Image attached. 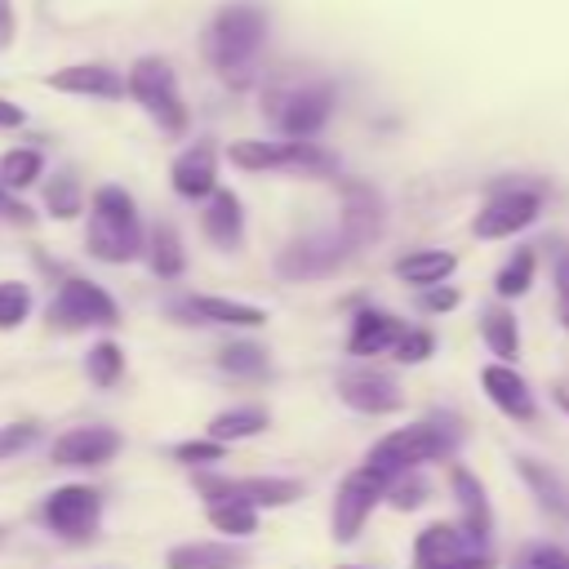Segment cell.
I'll return each instance as SVG.
<instances>
[{"label":"cell","instance_id":"1","mask_svg":"<svg viewBox=\"0 0 569 569\" xmlns=\"http://www.w3.org/2000/svg\"><path fill=\"white\" fill-rule=\"evenodd\" d=\"M462 436H467V427L458 413H427V418H413L405 427L382 431L365 449V467H373L387 480L405 476V471H427L431 462H453Z\"/></svg>","mask_w":569,"mask_h":569},{"label":"cell","instance_id":"2","mask_svg":"<svg viewBox=\"0 0 569 569\" xmlns=\"http://www.w3.org/2000/svg\"><path fill=\"white\" fill-rule=\"evenodd\" d=\"M84 253L107 267H129L142 258L147 227L138 213V200L120 182H102L84 204Z\"/></svg>","mask_w":569,"mask_h":569},{"label":"cell","instance_id":"3","mask_svg":"<svg viewBox=\"0 0 569 569\" xmlns=\"http://www.w3.org/2000/svg\"><path fill=\"white\" fill-rule=\"evenodd\" d=\"M262 44H267V13L258 4H249V0L222 4L209 18V27H204V58H209V67L227 84H236V89L253 80Z\"/></svg>","mask_w":569,"mask_h":569},{"label":"cell","instance_id":"4","mask_svg":"<svg viewBox=\"0 0 569 569\" xmlns=\"http://www.w3.org/2000/svg\"><path fill=\"white\" fill-rule=\"evenodd\" d=\"M227 160L244 173H298V178H333L338 156L316 138H236Z\"/></svg>","mask_w":569,"mask_h":569},{"label":"cell","instance_id":"5","mask_svg":"<svg viewBox=\"0 0 569 569\" xmlns=\"http://www.w3.org/2000/svg\"><path fill=\"white\" fill-rule=\"evenodd\" d=\"M44 325L53 333H107L120 325V302L111 298L107 284L89 280V276H62L58 289L44 302Z\"/></svg>","mask_w":569,"mask_h":569},{"label":"cell","instance_id":"6","mask_svg":"<svg viewBox=\"0 0 569 569\" xmlns=\"http://www.w3.org/2000/svg\"><path fill=\"white\" fill-rule=\"evenodd\" d=\"M102 489H93L89 480H67V485H53L40 502H36V520L49 538L67 542V547H84L98 538L102 529Z\"/></svg>","mask_w":569,"mask_h":569},{"label":"cell","instance_id":"7","mask_svg":"<svg viewBox=\"0 0 569 569\" xmlns=\"http://www.w3.org/2000/svg\"><path fill=\"white\" fill-rule=\"evenodd\" d=\"M124 93H129V98H133V102L156 120V129H160V133H169V138L187 133L191 111H187V102H182L178 71H173V62H169V58H160V53L138 58V62L129 67V76H124Z\"/></svg>","mask_w":569,"mask_h":569},{"label":"cell","instance_id":"8","mask_svg":"<svg viewBox=\"0 0 569 569\" xmlns=\"http://www.w3.org/2000/svg\"><path fill=\"white\" fill-rule=\"evenodd\" d=\"M338 107V89L329 80H302V84H276L262 93V116L280 124L284 138H316Z\"/></svg>","mask_w":569,"mask_h":569},{"label":"cell","instance_id":"9","mask_svg":"<svg viewBox=\"0 0 569 569\" xmlns=\"http://www.w3.org/2000/svg\"><path fill=\"white\" fill-rule=\"evenodd\" d=\"M191 493L200 498V507L231 498L258 511H280V507H293L307 489L293 476H227L222 467H209V471H191Z\"/></svg>","mask_w":569,"mask_h":569},{"label":"cell","instance_id":"10","mask_svg":"<svg viewBox=\"0 0 569 569\" xmlns=\"http://www.w3.org/2000/svg\"><path fill=\"white\" fill-rule=\"evenodd\" d=\"M164 316L173 325H191V329H227V333H253L262 329L271 316L267 307L258 302H244V298H222V293H173L164 302Z\"/></svg>","mask_w":569,"mask_h":569},{"label":"cell","instance_id":"11","mask_svg":"<svg viewBox=\"0 0 569 569\" xmlns=\"http://www.w3.org/2000/svg\"><path fill=\"white\" fill-rule=\"evenodd\" d=\"M382 498H387V476H378L373 467H351L342 480H338V489H333V502H329V538L338 542V547H351L360 533H365V525L373 520V511L382 507Z\"/></svg>","mask_w":569,"mask_h":569},{"label":"cell","instance_id":"12","mask_svg":"<svg viewBox=\"0 0 569 569\" xmlns=\"http://www.w3.org/2000/svg\"><path fill=\"white\" fill-rule=\"evenodd\" d=\"M538 213H542V187L502 182L480 200V209L471 218V236L476 240H511V236L529 231L538 222Z\"/></svg>","mask_w":569,"mask_h":569},{"label":"cell","instance_id":"13","mask_svg":"<svg viewBox=\"0 0 569 569\" xmlns=\"http://www.w3.org/2000/svg\"><path fill=\"white\" fill-rule=\"evenodd\" d=\"M333 391L338 400L351 409V413H365V418H387V413H400L405 409V387L391 369L373 365V360H356L347 365L338 378H333Z\"/></svg>","mask_w":569,"mask_h":569},{"label":"cell","instance_id":"14","mask_svg":"<svg viewBox=\"0 0 569 569\" xmlns=\"http://www.w3.org/2000/svg\"><path fill=\"white\" fill-rule=\"evenodd\" d=\"M351 258L347 240L338 236V227L329 231H307V236H293L280 253H276V276L280 280H329L342 271V262Z\"/></svg>","mask_w":569,"mask_h":569},{"label":"cell","instance_id":"15","mask_svg":"<svg viewBox=\"0 0 569 569\" xmlns=\"http://www.w3.org/2000/svg\"><path fill=\"white\" fill-rule=\"evenodd\" d=\"M387 231V200L365 178H338V236L351 253L373 244Z\"/></svg>","mask_w":569,"mask_h":569},{"label":"cell","instance_id":"16","mask_svg":"<svg viewBox=\"0 0 569 569\" xmlns=\"http://www.w3.org/2000/svg\"><path fill=\"white\" fill-rule=\"evenodd\" d=\"M120 449H124V436L111 422H80L49 440V462L67 471H98V467H111Z\"/></svg>","mask_w":569,"mask_h":569},{"label":"cell","instance_id":"17","mask_svg":"<svg viewBox=\"0 0 569 569\" xmlns=\"http://www.w3.org/2000/svg\"><path fill=\"white\" fill-rule=\"evenodd\" d=\"M445 480H449V498H453V525L476 542V547H489L493 538V502H489V489L485 480L467 467V462H445Z\"/></svg>","mask_w":569,"mask_h":569},{"label":"cell","instance_id":"18","mask_svg":"<svg viewBox=\"0 0 569 569\" xmlns=\"http://www.w3.org/2000/svg\"><path fill=\"white\" fill-rule=\"evenodd\" d=\"M480 391H485V400L507 422H520V427H533L538 422V396H533L529 378L516 365H502V360L480 365Z\"/></svg>","mask_w":569,"mask_h":569},{"label":"cell","instance_id":"19","mask_svg":"<svg viewBox=\"0 0 569 569\" xmlns=\"http://www.w3.org/2000/svg\"><path fill=\"white\" fill-rule=\"evenodd\" d=\"M409 320H400L396 311L387 307H373V302H360L351 311V325H347V356L351 360H378V356H391L396 338L405 333Z\"/></svg>","mask_w":569,"mask_h":569},{"label":"cell","instance_id":"20","mask_svg":"<svg viewBox=\"0 0 569 569\" xmlns=\"http://www.w3.org/2000/svg\"><path fill=\"white\" fill-rule=\"evenodd\" d=\"M169 187H173V196H182V200H191V204L209 200V196L222 187V182H218V147H213L209 138L182 147V151L173 156V164H169Z\"/></svg>","mask_w":569,"mask_h":569},{"label":"cell","instance_id":"21","mask_svg":"<svg viewBox=\"0 0 569 569\" xmlns=\"http://www.w3.org/2000/svg\"><path fill=\"white\" fill-rule=\"evenodd\" d=\"M467 551H489V547H476L453 520H427L409 542V569H445Z\"/></svg>","mask_w":569,"mask_h":569},{"label":"cell","instance_id":"22","mask_svg":"<svg viewBox=\"0 0 569 569\" xmlns=\"http://www.w3.org/2000/svg\"><path fill=\"white\" fill-rule=\"evenodd\" d=\"M200 231L213 249L236 253L244 244V200L231 187H218L209 200H200Z\"/></svg>","mask_w":569,"mask_h":569},{"label":"cell","instance_id":"23","mask_svg":"<svg viewBox=\"0 0 569 569\" xmlns=\"http://www.w3.org/2000/svg\"><path fill=\"white\" fill-rule=\"evenodd\" d=\"M249 547L231 538H187L164 551V569H244Z\"/></svg>","mask_w":569,"mask_h":569},{"label":"cell","instance_id":"24","mask_svg":"<svg viewBox=\"0 0 569 569\" xmlns=\"http://www.w3.org/2000/svg\"><path fill=\"white\" fill-rule=\"evenodd\" d=\"M49 89L58 93H76V98H102V102H120L124 98V76L107 62H71L49 71Z\"/></svg>","mask_w":569,"mask_h":569},{"label":"cell","instance_id":"25","mask_svg":"<svg viewBox=\"0 0 569 569\" xmlns=\"http://www.w3.org/2000/svg\"><path fill=\"white\" fill-rule=\"evenodd\" d=\"M213 369L231 382H262L271 373V351L249 333H231L213 347Z\"/></svg>","mask_w":569,"mask_h":569},{"label":"cell","instance_id":"26","mask_svg":"<svg viewBox=\"0 0 569 569\" xmlns=\"http://www.w3.org/2000/svg\"><path fill=\"white\" fill-rule=\"evenodd\" d=\"M516 471H520L525 489L538 498V507H542L551 520L569 525V476H565L560 467L542 462V458H516Z\"/></svg>","mask_w":569,"mask_h":569},{"label":"cell","instance_id":"27","mask_svg":"<svg viewBox=\"0 0 569 569\" xmlns=\"http://www.w3.org/2000/svg\"><path fill=\"white\" fill-rule=\"evenodd\" d=\"M476 329H480V342H485V351L493 360H502V365H516L520 360L525 338H520V320H516V307L511 302H498L493 298L489 307H480Z\"/></svg>","mask_w":569,"mask_h":569},{"label":"cell","instance_id":"28","mask_svg":"<svg viewBox=\"0 0 569 569\" xmlns=\"http://www.w3.org/2000/svg\"><path fill=\"white\" fill-rule=\"evenodd\" d=\"M458 271V253L453 249H409L391 262V276L405 289H431V284H449Z\"/></svg>","mask_w":569,"mask_h":569},{"label":"cell","instance_id":"29","mask_svg":"<svg viewBox=\"0 0 569 569\" xmlns=\"http://www.w3.org/2000/svg\"><path fill=\"white\" fill-rule=\"evenodd\" d=\"M267 427H271V409H267V405H258V400H240V405L218 409V413L204 422V436L231 449V445H244V440L262 436Z\"/></svg>","mask_w":569,"mask_h":569},{"label":"cell","instance_id":"30","mask_svg":"<svg viewBox=\"0 0 569 569\" xmlns=\"http://www.w3.org/2000/svg\"><path fill=\"white\" fill-rule=\"evenodd\" d=\"M142 262H147L151 276L164 280V284H169V280H182V271H187V244H182V236H178L173 222H156V227H147Z\"/></svg>","mask_w":569,"mask_h":569},{"label":"cell","instance_id":"31","mask_svg":"<svg viewBox=\"0 0 569 569\" xmlns=\"http://www.w3.org/2000/svg\"><path fill=\"white\" fill-rule=\"evenodd\" d=\"M538 280V249L533 244H516L502 267L493 271V298L498 302H520Z\"/></svg>","mask_w":569,"mask_h":569},{"label":"cell","instance_id":"32","mask_svg":"<svg viewBox=\"0 0 569 569\" xmlns=\"http://www.w3.org/2000/svg\"><path fill=\"white\" fill-rule=\"evenodd\" d=\"M204 520H209L213 533H222V538H231V542H249V538L258 533L262 511L249 507V502H231V498H222V502H204Z\"/></svg>","mask_w":569,"mask_h":569},{"label":"cell","instance_id":"33","mask_svg":"<svg viewBox=\"0 0 569 569\" xmlns=\"http://www.w3.org/2000/svg\"><path fill=\"white\" fill-rule=\"evenodd\" d=\"M84 204H89V196H84V187H80V178L71 169H53V178H44V213L53 222L80 218Z\"/></svg>","mask_w":569,"mask_h":569},{"label":"cell","instance_id":"34","mask_svg":"<svg viewBox=\"0 0 569 569\" xmlns=\"http://www.w3.org/2000/svg\"><path fill=\"white\" fill-rule=\"evenodd\" d=\"M84 378H89L93 387L111 391V387L124 378V347H120L116 338L89 342V351H84Z\"/></svg>","mask_w":569,"mask_h":569},{"label":"cell","instance_id":"35","mask_svg":"<svg viewBox=\"0 0 569 569\" xmlns=\"http://www.w3.org/2000/svg\"><path fill=\"white\" fill-rule=\"evenodd\" d=\"M40 178H44V156H40L36 147H13V151L0 156V187H4V191L22 196V191L36 187Z\"/></svg>","mask_w":569,"mask_h":569},{"label":"cell","instance_id":"36","mask_svg":"<svg viewBox=\"0 0 569 569\" xmlns=\"http://www.w3.org/2000/svg\"><path fill=\"white\" fill-rule=\"evenodd\" d=\"M427 502H431V480H427V471H405V476H391V480H387L382 507H391V511H422Z\"/></svg>","mask_w":569,"mask_h":569},{"label":"cell","instance_id":"37","mask_svg":"<svg viewBox=\"0 0 569 569\" xmlns=\"http://www.w3.org/2000/svg\"><path fill=\"white\" fill-rule=\"evenodd\" d=\"M31 311H36V293H31V284L27 280H0V333H13V329H22L27 320H31Z\"/></svg>","mask_w":569,"mask_h":569},{"label":"cell","instance_id":"38","mask_svg":"<svg viewBox=\"0 0 569 569\" xmlns=\"http://www.w3.org/2000/svg\"><path fill=\"white\" fill-rule=\"evenodd\" d=\"M227 445H218V440H209V436H191V440H178L173 449H169V458L173 462H182L187 471H209V467H222L227 462Z\"/></svg>","mask_w":569,"mask_h":569},{"label":"cell","instance_id":"39","mask_svg":"<svg viewBox=\"0 0 569 569\" xmlns=\"http://www.w3.org/2000/svg\"><path fill=\"white\" fill-rule=\"evenodd\" d=\"M431 356H436V333L427 325H405V333L391 347V360L396 365H427Z\"/></svg>","mask_w":569,"mask_h":569},{"label":"cell","instance_id":"40","mask_svg":"<svg viewBox=\"0 0 569 569\" xmlns=\"http://www.w3.org/2000/svg\"><path fill=\"white\" fill-rule=\"evenodd\" d=\"M44 436V427L36 418H13V422H0V462H13L18 453H27L36 440Z\"/></svg>","mask_w":569,"mask_h":569},{"label":"cell","instance_id":"41","mask_svg":"<svg viewBox=\"0 0 569 569\" xmlns=\"http://www.w3.org/2000/svg\"><path fill=\"white\" fill-rule=\"evenodd\" d=\"M511 569H569V547H560V542H525L511 556Z\"/></svg>","mask_w":569,"mask_h":569},{"label":"cell","instance_id":"42","mask_svg":"<svg viewBox=\"0 0 569 569\" xmlns=\"http://www.w3.org/2000/svg\"><path fill=\"white\" fill-rule=\"evenodd\" d=\"M551 293H556V320L569 338V244H556L551 253Z\"/></svg>","mask_w":569,"mask_h":569},{"label":"cell","instance_id":"43","mask_svg":"<svg viewBox=\"0 0 569 569\" xmlns=\"http://www.w3.org/2000/svg\"><path fill=\"white\" fill-rule=\"evenodd\" d=\"M462 307V289L458 284H431V289H418V311L422 316H449Z\"/></svg>","mask_w":569,"mask_h":569},{"label":"cell","instance_id":"44","mask_svg":"<svg viewBox=\"0 0 569 569\" xmlns=\"http://www.w3.org/2000/svg\"><path fill=\"white\" fill-rule=\"evenodd\" d=\"M0 218H4V222H18V227H31V222H36L31 204H22V200H18L13 191H4V187H0Z\"/></svg>","mask_w":569,"mask_h":569},{"label":"cell","instance_id":"45","mask_svg":"<svg viewBox=\"0 0 569 569\" xmlns=\"http://www.w3.org/2000/svg\"><path fill=\"white\" fill-rule=\"evenodd\" d=\"M18 36V13H13V0H0V49H9Z\"/></svg>","mask_w":569,"mask_h":569},{"label":"cell","instance_id":"46","mask_svg":"<svg viewBox=\"0 0 569 569\" xmlns=\"http://www.w3.org/2000/svg\"><path fill=\"white\" fill-rule=\"evenodd\" d=\"M22 124H27V111L18 102L0 98V129H22Z\"/></svg>","mask_w":569,"mask_h":569},{"label":"cell","instance_id":"47","mask_svg":"<svg viewBox=\"0 0 569 569\" xmlns=\"http://www.w3.org/2000/svg\"><path fill=\"white\" fill-rule=\"evenodd\" d=\"M445 569H493V556H489V551H467V556H458V560L445 565Z\"/></svg>","mask_w":569,"mask_h":569},{"label":"cell","instance_id":"48","mask_svg":"<svg viewBox=\"0 0 569 569\" xmlns=\"http://www.w3.org/2000/svg\"><path fill=\"white\" fill-rule=\"evenodd\" d=\"M547 391H551V405L569 418V373H565V378H551V387H547Z\"/></svg>","mask_w":569,"mask_h":569},{"label":"cell","instance_id":"49","mask_svg":"<svg viewBox=\"0 0 569 569\" xmlns=\"http://www.w3.org/2000/svg\"><path fill=\"white\" fill-rule=\"evenodd\" d=\"M4 542H9V529H4V525H0V547H4Z\"/></svg>","mask_w":569,"mask_h":569},{"label":"cell","instance_id":"50","mask_svg":"<svg viewBox=\"0 0 569 569\" xmlns=\"http://www.w3.org/2000/svg\"><path fill=\"white\" fill-rule=\"evenodd\" d=\"M338 569H369V565H338Z\"/></svg>","mask_w":569,"mask_h":569},{"label":"cell","instance_id":"51","mask_svg":"<svg viewBox=\"0 0 569 569\" xmlns=\"http://www.w3.org/2000/svg\"><path fill=\"white\" fill-rule=\"evenodd\" d=\"M102 569H111V565H102Z\"/></svg>","mask_w":569,"mask_h":569}]
</instances>
